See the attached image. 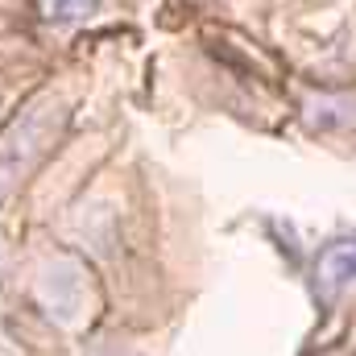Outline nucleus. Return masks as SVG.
I'll list each match as a JSON object with an SVG mask.
<instances>
[{"label": "nucleus", "instance_id": "nucleus-3", "mask_svg": "<svg viewBox=\"0 0 356 356\" xmlns=\"http://www.w3.org/2000/svg\"><path fill=\"white\" fill-rule=\"evenodd\" d=\"M99 0H50V13L58 17H79V13H91Z\"/></svg>", "mask_w": 356, "mask_h": 356}, {"label": "nucleus", "instance_id": "nucleus-2", "mask_svg": "<svg viewBox=\"0 0 356 356\" xmlns=\"http://www.w3.org/2000/svg\"><path fill=\"white\" fill-rule=\"evenodd\" d=\"M356 282V236H344L336 245H327L315 257V294L323 302H332L340 290H348Z\"/></svg>", "mask_w": 356, "mask_h": 356}, {"label": "nucleus", "instance_id": "nucleus-1", "mask_svg": "<svg viewBox=\"0 0 356 356\" xmlns=\"http://www.w3.org/2000/svg\"><path fill=\"white\" fill-rule=\"evenodd\" d=\"M54 120H58L54 108H38V112H33L25 124H17V133L4 141V149H0V199L46 158V149H50V141H54Z\"/></svg>", "mask_w": 356, "mask_h": 356}]
</instances>
